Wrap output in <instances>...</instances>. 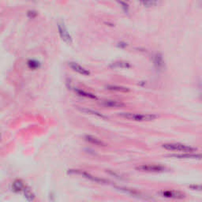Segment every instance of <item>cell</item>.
Listing matches in <instances>:
<instances>
[{
  "label": "cell",
  "instance_id": "obj_1",
  "mask_svg": "<svg viewBox=\"0 0 202 202\" xmlns=\"http://www.w3.org/2000/svg\"><path fill=\"white\" fill-rule=\"evenodd\" d=\"M119 115L124 119L136 121V122H149V121H153L158 118V116L154 114H137V113L131 112L119 113Z\"/></svg>",
  "mask_w": 202,
  "mask_h": 202
},
{
  "label": "cell",
  "instance_id": "obj_2",
  "mask_svg": "<svg viewBox=\"0 0 202 202\" xmlns=\"http://www.w3.org/2000/svg\"><path fill=\"white\" fill-rule=\"evenodd\" d=\"M162 147L166 150L178 151V152H184V153H192L197 150V148L181 144V143H165V144H162Z\"/></svg>",
  "mask_w": 202,
  "mask_h": 202
},
{
  "label": "cell",
  "instance_id": "obj_3",
  "mask_svg": "<svg viewBox=\"0 0 202 202\" xmlns=\"http://www.w3.org/2000/svg\"><path fill=\"white\" fill-rule=\"evenodd\" d=\"M68 174L70 175H81L83 178H86V179L90 180L92 182H94L99 183V184H110L109 182L107 181L106 179H104V178H100L99 177L94 176V175H91V174L88 173V172L82 170H78V169H70L68 170Z\"/></svg>",
  "mask_w": 202,
  "mask_h": 202
},
{
  "label": "cell",
  "instance_id": "obj_4",
  "mask_svg": "<svg viewBox=\"0 0 202 202\" xmlns=\"http://www.w3.org/2000/svg\"><path fill=\"white\" fill-rule=\"evenodd\" d=\"M136 170L141 172H149V173H160L165 171L166 167L157 164H142L136 167Z\"/></svg>",
  "mask_w": 202,
  "mask_h": 202
},
{
  "label": "cell",
  "instance_id": "obj_5",
  "mask_svg": "<svg viewBox=\"0 0 202 202\" xmlns=\"http://www.w3.org/2000/svg\"><path fill=\"white\" fill-rule=\"evenodd\" d=\"M115 189L121 191V192L129 194V195L132 196V197H137V198L144 199V200H147V199L149 198V196H145L144 194H143L142 193H141L140 191L136 190V189H130V188L122 187V186H115Z\"/></svg>",
  "mask_w": 202,
  "mask_h": 202
},
{
  "label": "cell",
  "instance_id": "obj_6",
  "mask_svg": "<svg viewBox=\"0 0 202 202\" xmlns=\"http://www.w3.org/2000/svg\"><path fill=\"white\" fill-rule=\"evenodd\" d=\"M159 194L161 197L171 199H183L186 197L185 194L178 190H163Z\"/></svg>",
  "mask_w": 202,
  "mask_h": 202
},
{
  "label": "cell",
  "instance_id": "obj_7",
  "mask_svg": "<svg viewBox=\"0 0 202 202\" xmlns=\"http://www.w3.org/2000/svg\"><path fill=\"white\" fill-rule=\"evenodd\" d=\"M58 30L60 36L63 39V40H64L66 43H69V44H71L73 43L72 37H71L70 34L69 33L68 30L66 29V26L64 25V24L63 23H59L58 25Z\"/></svg>",
  "mask_w": 202,
  "mask_h": 202
},
{
  "label": "cell",
  "instance_id": "obj_8",
  "mask_svg": "<svg viewBox=\"0 0 202 202\" xmlns=\"http://www.w3.org/2000/svg\"><path fill=\"white\" fill-rule=\"evenodd\" d=\"M69 66H70V68L73 70L75 71V72H77V73H78V74H81V75H84V76L90 75V72L88 70H86L85 68L82 67L81 66H80L79 64H77V63L70 62V63H69Z\"/></svg>",
  "mask_w": 202,
  "mask_h": 202
},
{
  "label": "cell",
  "instance_id": "obj_9",
  "mask_svg": "<svg viewBox=\"0 0 202 202\" xmlns=\"http://www.w3.org/2000/svg\"><path fill=\"white\" fill-rule=\"evenodd\" d=\"M170 157H175L177 159H200V154H193V153H185V154H174L170 155Z\"/></svg>",
  "mask_w": 202,
  "mask_h": 202
},
{
  "label": "cell",
  "instance_id": "obj_10",
  "mask_svg": "<svg viewBox=\"0 0 202 202\" xmlns=\"http://www.w3.org/2000/svg\"><path fill=\"white\" fill-rule=\"evenodd\" d=\"M102 104L105 107H108V108H122V107L125 106L122 102H120V101L117 100H111V99H108V100H104L102 102Z\"/></svg>",
  "mask_w": 202,
  "mask_h": 202
},
{
  "label": "cell",
  "instance_id": "obj_11",
  "mask_svg": "<svg viewBox=\"0 0 202 202\" xmlns=\"http://www.w3.org/2000/svg\"><path fill=\"white\" fill-rule=\"evenodd\" d=\"M24 188V183L20 179L15 180L13 182V184H12V189H13L14 192L15 193H19L21 192V191H23Z\"/></svg>",
  "mask_w": 202,
  "mask_h": 202
},
{
  "label": "cell",
  "instance_id": "obj_12",
  "mask_svg": "<svg viewBox=\"0 0 202 202\" xmlns=\"http://www.w3.org/2000/svg\"><path fill=\"white\" fill-rule=\"evenodd\" d=\"M23 192H24L25 197L28 201L32 202L35 200V194H34V193L32 192V189L29 187L25 186V187L24 188V189H23Z\"/></svg>",
  "mask_w": 202,
  "mask_h": 202
},
{
  "label": "cell",
  "instance_id": "obj_13",
  "mask_svg": "<svg viewBox=\"0 0 202 202\" xmlns=\"http://www.w3.org/2000/svg\"><path fill=\"white\" fill-rule=\"evenodd\" d=\"M153 61H154V64L158 69H162L164 66V59H163V57L160 54H156L154 55V59H153Z\"/></svg>",
  "mask_w": 202,
  "mask_h": 202
},
{
  "label": "cell",
  "instance_id": "obj_14",
  "mask_svg": "<svg viewBox=\"0 0 202 202\" xmlns=\"http://www.w3.org/2000/svg\"><path fill=\"white\" fill-rule=\"evenodd\" d=\"M106 88L110 91H115L119 92V93H128V92H130V89L128 88L118 86V85H108V86H106Z\"/></svg>",
  "mask_w": 202,
  "mask_h": 202
},
{
  "label": "cell",
  "instance_id": "obj_15",
  "mask_svg": "<svg viewBox=\"0 0 202 202\" xmlns=\"http://www.w3.org/2000/svg\"><path fill=\"white\" fill-rule=\"evenodd\" d=\"M111 67L113 68H123V69H128L131 67L130 64L127 62L125 61H117L115 63H111Z\"/></svg>",
  "mask_w": 202,
  "mask_h": 202
},
{
  "label": "cell",
  "instance_id": "obj_16",
  "mask_svg": "<svg viewBox=\"0 0 202 202\" xmlns=\"http://www.w3.org/2000/svg\"><path fill=\"white\" fill-rule=\"evenodd\" d=\"M85 140H86L88 142L92 143V144H94L96 145H99V146H104V143L102 141H100L98 138L95 137L91 136V135H87L85 136Z\"/></svg>",
  "mask_w": 202,
  "mask_h": 202
},
{
  "label": "cell",
  "instance_id": "obj_17",
  "mask_svg": "<svg viewBox=\"0 0 202 202\" xmlns=\"http://www.w3.org/2000/svg\"><path fill=\"white\" fill-rule=\"evenodd\" d=\"M74 91H75V93H77V94L81 96H84V97L89 98V99H96V96H95L94 94H93V93H88V92H85L81 89H78V88H75Z\"/></svg>",
  "mask_w": 202,
  "mask_h": 202
},
{
  "label": "cell",
  "instance_id": "obj_18",
  "mask_svg": "<svg viewBox=\"0 0 202 202\" xmlns=\"http://www.w3.org/2000/svg\"><path fill=\"white\" fill-rule=\"evenodd\" d=\"M79 109H80V111H81L82 112L87 113V114L93 115H96V116H97V117L101 118V119H107L106 116H104V115L100 114V113L97 112V111H93V110L88 109V108H79Z\"/></svg>",
  "mask_w": 202,
  "mask_h": 202
},
{
  "label": "cell",
  "instance_id": "obj_19",
  "mask_svg": "<svg viewBox=\"0 0 202 202\" xmlns=\"http://www.w3.org/2000/svg\"><path fill=\"white\" fill-rule=\"evenodd\" d=\"M27 65H28V66H29V69H32V70H36V69H38V68H40V62L36 61V60H34V59L29 60L27 63Z\"/></svg>",
  "mask_w": 202,
  "mask_h": 202
},
{
  "label": "cell",
  "instance_id": "obj_20",
  "mask_svg": "<svg viewBox=\"0 0 202 202\" xmlns=\"http://www.w3.org/2000/svg\"><path fill=\"white\" fill-rule=\"evenodd\" d=\"M141 4L144 6V7H153V6H156V4H158V2L156 1H143V2L141 3Z\"/></svg>",
  "mask_w": 202,
  "mask_h": 202
},
{
  "label": "cell",
  "instance_id": "obj_21",
  "mask_svg": "<svg viewBox=\"0 0 202 202\" xmlns=\"http://www.w3.org/2000/svg\"><path fill=\"white\" fill-rule=\"evenodd\" d=\"M37 15V13L36 11H34V10H29V11H28V17L30 18H36Z\"/></svg>",
  "mask_w": 202,
  "mask_h": 202
},
{
  "label": "cell",
  "instance_id": "obj_22",
  "mask_svg": "<svg viewBox=\"0 0 202 202\" xmlns=\"http://www.w3.org/2000/svg\"><path fill=\"white\" fill-rule=\"evenodd\" d=\"M119 3V4H121V5L122 6V9H123L124 10V11L125 12H128V10H129V7H128V4L126 3H124V2H118Z\"/></svg>",
  "mask_w": 202,
  "mask_h": 202
},
{
  "label": "cell",
  "instance_id": "obj_23",
  "mask_svg": "<svg viewBox=\"0 0 202 202\" xmlns=\"http://www.w3.org/2000/svg\"><path fill=\"white\" fill-rule=\"evenodd\" d=\"M189 187L193 190H200V186H199V185H192V186H189Z\"/></svg>",
  "mask_w": 202,
  "mask_h": 202
},
{
  "label": "cell",
  "instance_id": "obj_24",
  "mask_svg": "<svg viewBox=\"0 0 202 202\" xmlns=\"http://www.w3.org/2000/svg\"><path fill=\"white\" fill-rule=\"evenodd\" d=\"M119 46L122 47V48H125V47H126V46H127L126 43H122V42H121V43H119Z\"/></svg>",
  "mask_w": 202,
  "mask_h": 202
},
{
  "label": "cell",
  "instance_id": "obj_25",
  "mask_svg": "<svg viewBox=\"0 0 202 202\" xmlns=\"http://www.w3.org/2000/svg\"><path fill=\"white\" fill-rule=\"evenodd\" d=\"M0 141H1V133H0Z\"/></svg>",
  "mask_w": 202,
  "mask_h": 202
}]
</instances>
